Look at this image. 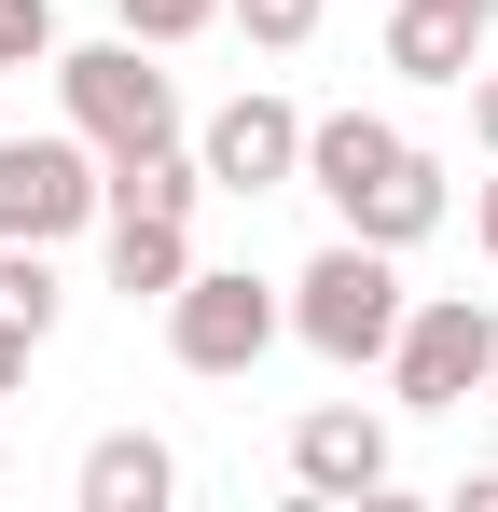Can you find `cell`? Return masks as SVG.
I'll use <instances>...</instances> for the list:
<instances>
[{
    "label": "cell",
    "instance_id": "obj_1",
    "mask_svg": "<svg viewBox=\"0 0 498 512\" xmlns=\"http://www.w3.org/2000/svg\"><path fill=\"white\" fill-rule=\"evenodd\" d=\"M305 194L332 208V236H374V250H415L443 236V153L402 139L388 111H305Z\"/></svg>",
    "mask_w": 498,
    "mask_h": 512
},
{
    "label": "cell",
    "instance_id": "obj_2",
    "mask_svg": "<svg viewBox=\"0 0 498 512\" xmlns=\"http://www.w3.org/2000/svg\"><path fill=\"white\" fill-rule=\"evenodd\" d=\"M402 305H415V291H402V250H374V236H332V250L291 277V333L319 346V360H346V374L402 346Z\"/></svg>",
    "mask_w": 498,
    "mask_h": 512
},
{
    "label": "cell",
    "instance_id": "obj_3",
    "mask_svg": "<svg viewBox=\"0 0 498 512\" xmlns=\"http://www.w3.org/2000/svg\"><path fill=\"white\" fill-rule=\"evenodd\" d=\"M485 360H498V305L485 291H415L402 346H388V388H402V416H471L485 402Z\"/></svg>",
    "mask_w": 498,
    "mask_h": 512
},
{
    "label": "cell",
    "instance_id": "obj_4",
    "mask_svg": "<svg viewBox=\"0 0 498 512\" xmlns=\"http://www.w3.org/2000/svg\"><path fill=\"white\" fill-rule=\"evenodd\" d=\"M56 97H70V125L97 139V167L180 139V84L153 70V42H83V56H56Z\"/></svg>",
    "mask_w": 498,
    "mask_h": 512
},
{
    "label": "cell",
    "instance_id": "obj_5",
    "mask_svg": "<svg viewBox=\"0 0 498 512\" xmlns=\"http://www.w3.org/2000/svg\"><path fill=\"white\" fill-rule=\"evenodd\" d=\"M277 333H291V291L249 277V263H194V277L166 291V360H180V374H249Z\"/></svg>",
    "mask_w": 498,
    "mask_h": 512
},
{
    "label": "cell",
    "instance_id": "obj_6",
    "mask_svg": "<svg viewBox=\"0 0 498 512\" xmlns=\"http://www.w3.org/2000/svg\"><path fill=\"white\" fill-rule=\"evenodd\" d=\"M111 208V180H97V139L56 125V139H0V236H28V250H56Z\"/></svg>",
    "mask_w": 498,
    "mask_h": 512
},
{
    "label": "cell",
    "instance_id": "obj_7",
    "mask_svg": "<svg viewBox=\"0 0 498 512\" xmlns=\"http://www.w3.org/2000/svg\"><path fill=\"white\" fill-rule=\"evenodd\" d=\"M194 167H208V194H291L305 180V111L291 97H222L208 125H194Z\"/></svg>",
    "mask_w": 498,
    "mask_h": 512
},
{
    "label": "cell",
    "instance_id": "obj_8",
    "mask_svg": "<svg viewBox=\"0 0 498 512\" xmlns=\"http://www.w3.org/2000/svg\"><path fill=\"white\" fill-rule=\"evenodd\" d=\"M388 471H402V443L374 402H319V416L291 429V485L305 499H388Z\"/></svg>",
    "mask_w": 498,
    "mask_h": 512
},
{
    "label": "cell",
    "instance_id": "obj_9",
    "mask_svg": "<svg viewBox=\"0 0 498 512\" xmlns=\"http://www.w3.org/2000/svg\"><path fill=\"white\" fill-rule=\"evenodd\" d=\"M485 28H498V0H388V70L402 84H471Z\"/></svg>",
    "mask_w": 498,
    "mask_h": 512
},
{
    "label": "cell",
    "instance_id": "obj_10",
    "mask_svg": "<svg viewBox=\"0 0 498 512\" xmlns=\"http://www.w3.org/2000/svg\"><path fill=\"white\" fill-rule=\"evenodd\" d=\"M70 499L83 512H166V499H180V457H166L153 429H97L83 471H70Z\"/></svg>",
    "mask_w": 498,
    "mask_h": 512
},
{
    "label": "cell",
    "instance_id": "obj_11",
    "mask_svg": "<svg viewBox=\"0 0 498 512\" xmlns=\"http://www.w3.org/2000/svg\"><path fill=\"white\" fill-rule=\"evenodd\" d=\"M194 277V222H153V208H111V291L125 305H166Z\"/></svg>",
    "mask_w": 498,
    "mask_h": 512
},
{
    "label": "cell",
    "instance_id": "obj_12",
    "mask_svg": "<svg viewBox=\"0 0 498 512\" xmlns=\"http://www.w3.org/2000/svg\"><path fill=\"white\" fill-rule=\"evenodd\" d=\"M111 180V208H153V222H194L208 208V167H194V139H166V153H125V167H97ZM97 208V222H111Z\"/></svg>",
    "mask_w": 498,
    "mask_h": 512
},
{
    "label": "cell",
    "instance_id": "obj_13",
    "mask_svg": "<svg viewBox=\"0 0 498 512\" xmlns=\"http://www.w3.org/2000/svg\"><path fill=\"white\" fill-rule=\"evenodd\" d=\"M0 319H28V333H56V319H70V277H56V250L0 236Z\"/></svg>",
    "mask_w": 498,
    "mask_h": 512
},
{
    "label": "cell",
    "instance_id": "obj_14",
    "mask_svg": "<svg viewBox=\"0 0 498 512\" xmlns=\"http://www.w3.org/2000/svg\"><path fill=\"white\" fill-rule=\"evenodd\" d=\"M222 14H236V28L263 42V56H305V42H319V14H332V0H222Z\"/></svg>",
    "mask_w": 498,
    "mask_h": 512
},
{
    "label": "cell",
    "instance_id": "obj_15",
    "mask_svg": "<svg viewBox=\"0 0 498 512\" xmlns=\"http://www.w3.org/2000/svg\"><path fill=\"white\" fill-rule=\"evenodd\" d=\"M0 70H56V0H0Z\"/></svg>",
    "mask_w": 498,
    "mask_h": 512
},
{
    "label": "cell",
    "instance_id": "obj_16",
    "mask_svg": "<svg viewBox=\"0 0 498 512\" xmlns=\"http://www.w3.org/2000/svg\"><path fill=\"white\" fill-rule=\"evenodd\" d=\"M194 28H222V0H125V42H194Z\"/></svg>",
    "mask_w": 498,
    "mask_h": 512
},
{
    "label": "cell",
    "instance_id": "obj_17",
    "mask_svg": "<svg viewBox=\"0 0 498 512\" xmlns=\"http://www.w3.org/2000/svg\"><path fill=\"white\" fill-rule=\"evenodd\" d=\"M28 360H42V333H28V319H0V402L28 388Z\"/></svg>",
    "mask_w": 498,
    "mask_h": 512
},
{
    "label": "cell",
    "instance_id": "obj_18",
    "mask_svg": "<svg viewBox=\"0 0 498 512\" xmlns=\"http://www.w3.org/2000/svg\"><path fill=\"white\" fill-rule=\"evenodd\" d=\"M457 97H471V139H485V153H498V56H485V70H471V84H457Z\"/></svg>",
    "mask_w": 498,
    "mask_h": 512
},
{
    "label": "cell",
    "instance_id": "obj_19",
    "mask_svg": "<svg viewBox=\"0 0 498 512\" xmlns=\"http://www.w3.org/2000/svg\"><path fill=\"white\" fill-rule=\"evenodd\" d=\"M471 250L498 263V180H471Z\"/></svg>",
    "mask_w": 498,
    "mask_h": 512
},
{
    "label": "cell",
    "instance_id": "obj_20",
    "mask_svg": "<svg viewBox=\"0 0 498 512\" xmlns=\"http://www.w3.org/2000/svg\"><path fill=\"white\" fill-rule=\"evenodd\" d=\"M457 512H498V457H485V471H457Z\"/></svg>",
    "mask_w": 498,
    "mask_h": 512
},
{
    "label": "cell",
    "instance_id": "obj_21",
    "mask_svg": "<svg viewBox=\"0 0 498 512\" xmlns=\"http://www.w3.org/2000/svg\"><path fill=\"white\" fill-rule=\"evenodd\" d=\"M485 416H498V360H485Z\"/></svg>",
    "mask_w": 498,
    "mask_h": 512
},
{
    "label": "cell",
    "instance_id": "obj_22",
    "mask_svg": "<svg viewBox=\"0 0 498 512\" xmlns=\"http://www.w3.org/2000/svg\"><path fill=\"white\" fill-rule=\"evenodd\" d=\"M0 471H14V443H0Z\"/></svg>",
    "mask_w": 498,
    "mask_h": 512
}]
</instances>
